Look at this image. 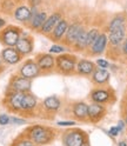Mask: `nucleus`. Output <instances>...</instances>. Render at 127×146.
Here are the masks:
<instances>
[{
  "mask_svg": "<svg viewBox=\"0 0 127 146\" xmlns=\"http://www.w3.org/2000/svg\"><path fill=\"white\" fill-rule=\"evenodd\" d=\"M119 132H120V130H119V127H118V126H114V127H112V129L110 130V134L113 135V137L118 135V134H119Z\"/></svg>",
  "mask_w": 127,
  "mask_h": 146,
  "instance_id": "nucleus-34",
  "label": "nucleus"
},
{
  "mask_svg": "<svg viewBox=\"0 0 127 146\" xmlns=\"http://www.w3.org/2000/svg\"><path fill=\"white\" fill-rule=\"evenodd\" d=\"M11 123H13V124H18V125H21V124H25L26 121H25L24 119H20V118L11 117Z\"/></svg>",
  "mask_w": 127,
  "mask_h": 146,
  "instance_id": "nucleus-33",
  "label": "nucleus"
},
{
  "mask_svg": "<svg viewBox=\"0 0 127 146\" xmlns=\"http://www.w3.org/2000/svg\"><path fill=\"white\" fill-rule=\"evenodd\" d=\"M10 123H11V117H8L7 114H0V125L5 126Z\"/></svg>",
  "mask_w": 127,
  "mask_h": 146,
  "instance_id": "nucleus-30",
  "label": "nucleus"
},
{
  "mask_svg": "<svg viewBox=\"0 0 127 146\" xmlns=\"http://www.w3.org/2000/svg\"><path fill=\"white\" fill-rule=\"evenodd\" d=\"M125 20L126 19H125L124 15H116V17H114L113 19L111 20L110 25H108V30H110V32H112V31H114L116 29H119V27L124 26L125 25Z\"/></svg>",
  "mask_w": 127,
  "mask_h": 146,
  "instance_id": "nucleus-27",
  "label": "nucleus"
},
{
  "mask_svg": "<svg viewBox=\"0 0 127 146\" xmlns=\"http://www.w3.org/2000/svg\"><path fill=\"white\" fill-rule=\"evenodd\" d=\"M57 67L60 72L62 73H71L73 72L77 62H75V57L74 56H69V54H62V56L58 57L57 60Z\"/></svg>",
  "mask_w": 127,
  "mask_h": 146,
  "instance_id": "nucleus-4",
  "label": "nucleus"
},
{
  "mask_svg": "<svg viewBox=\"0 0 127 146\" xmlns=\"http://www.w3.org/2000/svg\"><path fill=\"white\" fill-rule=\"evenodd\" d=\"M67 29H68V23L66 19L62 18V19L57 24V26L53 29V31L51 32V39L54 41H61L66 34Z\"/></svg>",
  "mask_w": 127,
  "mask_h": 146,
  "instance_id": "nucleus-12",
  "label": "nucleus"
},
{
  "mask_svg": "<svg viewBox=\"0 0 127 146\" xmlns=\"http://www.w3.org/2000/svg\"><path fill=\"white\" fill-rule=\"evenodd\" d=\"M64 143L66 146H84L87 143V135L81 130L66 131L64 134Z\"/></svg>",
  "mask_w": 127,
  "mask_h": 146,
  "instance_id": "nucleus-3",
  "label": "nucleus"
},
{
  "mask_svg": "<svg viewBox=\"0 0 127 146\" xmlns=\"http://www.w3.org/2000/svg\"><path fill=\"white\" fill-rule=\"evenodd\" d=\"M5 26H6V20L4 19V18L0 17V31H1Z\"/></svg>",
  "mask_w": 127,
  "mask_h": 146,
  "instance_id": "nucleus-36",
  "label": "nucleus"
},
{
  "mask_svg": "<svg viewBox=\"0 0 127 146\" xmlns=\"http://www.w3.org/2000/svg\"><path fill=\"white\" fill-rule=\"evenodd\" d=\"M37 106V98L30 92H25L21 102V111H32Z\"/></svg>",
  "mask_w": 127,
  "mask_h": 146,
  "instance_id": "nucleus-22",
  "label": "nucleus"
},
{
  "mask_svg": "<svg viewBox=\"0 0 127 146\" xmlns=\"http://www.w3.org/2000/svg\"><path fill=\"white\" fill-rule=\"evenodd\" d=\"M13 18L22 24H28L31 18H32V12H31V7L27 5H18L15 7V10L13 12Z\"/></svg>",
  "mask_w": 127,
  "mask_h": 146,
  "instance_id": "nucleus-7",
  "label": "nucleus"
},
{
  "mask_svg": "<svg viewBox=\"0 0 127 146\" xmlns=\"http://www.w3.org/2000/svg\"><path fill=\"white\" fill-rule=\"evenodd\" d=\"M122 51H124V53L127 56V38H126V40H125V44H124V46H122Z\"/></svg>",
  "mask_w": 127,
  "mask_h": 146,
  "instance_id": "nucleus-37",
  "label": "nucleus"
},
{
  "mask_svg": "<svg viewBox=\"0 0 127 146\" xmlns=\"http://www.w3.org/2000/svg\"><path fill=\"white\" fill-rule=\"evenodd\" d=\"M30 138L34 144L44 145L47 144L53 138V131L47 127H44L40 125H35L30 129Z\"/></svg>",
  "mask_w": 127,
  "mask_h": 146,
  "instance_id": "nucleus-1",
  "label": "nucleus"
},
{
  "mask_svg": "<svg viewBox=\"0 0 127 146\" xmlns=\"http://www.w3.org/2000/svg\"><path fill=\"white\" fill-rule=\"evenodd\" d=\"M15 50L19 52L21 56L30 54L33 51V41L30 36H20L18 42L15 44Z\"/></svg>",
  "mask_w": 127,
  "mask_h": 146,
  "instance_id": "nucleus-13",
  "label": "nucleus"
},
{
  "mask_svg": "<svg viewBox=\"0 0 127 146\" xmlns=\"http://www.w3.org/2000/svg\"><path fill=\"white\" fill-rule=\"evenodd\" d=\"M105 113H106V108L103 104L94 103L88 106V118H89V120H92L94 123L103 119Z\"/></svg>",
  "mask_w": 127,
  "mask_h": 146,
  "instance_id": "nucleus-10",
  "label": "nucleus"
},
{
  "mask_svg": "<svg viewBox=\"0 0 127 146\" xmlns=\"http://www.w3.org/2000/svg\"><path fill=\"white\" fill-rule=\"evenodd\" d=\"M124 126H125V121H122V120L119 121V125H118V127H119V130H120V131L124 129Z\"/></svg>",
  "mask_w": 127,
  "mask_h": 146,
  "instance_id": "nucleus-38",
  "label": "nucleus"
},
{
  "mask_svg": "<svg viewBox=\"0 0 127 146\" xmlns=\"http://www.w3.org/2000/svg\"><path fill=\"white\" fill-rule=\"evenodd\" d=\"M97 65L99 66V68H107L108 66H110V64H108V61L107 60H105V59H98L97 60Z\"/></svg>",
  "mask_w": 127,
  "mask_h": 146,
  "instance_id": "nucleus-32",
  "label": "nucleus"
},
{
  "mask_svg": "<svg viewBox=\"0 0 127 146\" xmlns=\"http://www.w3.org/2000/svg\"><path fill=\"white\" fill-rule=\"evenodd\" d=\"M1 67H3L1 66V59H0V70H1Z\"/></svg>",
  "mask_w": 127,
  "mask_h": 146,
  "instance_id": "nucleus-41",
  "label": "nucleus"
},
{
  "mask_svg": "<svg viewBox=\"0 0 127 146\" xmlns=\"http://www.w3.org/2000/svg\"><path fill=\"white\" fill-rule=\"evenodd\" d=\"M20 76L24 77V78H27V79H33L35 77L39 76L40 73V68L38 66V64L33 61V60H27L24 65L21 66L20 71Z\"/></svg>",
  "mask_w": 127,
  "mask_h": 146,
  "instance_id": "nucleus-6",
  "label": "nucleus"
},
{
  "mask_svg": "<svg viewBox=\"0 0 127 146\" xmlns=\"http://www.w3.org/2000/svg\"><path fill=\"white\" fill-rule=\"evenodd\" d=\"M14 146H35V144L31 140H19L14 144Z\"/></svg>",
  "mask_w": 127,
  "mask_h": 146,
  "instance_id": "nucleus-31",
  "label": "nucleus"
},
{
  "mask_svg": "<svg viewBox=\"0 0 127 146\" xmlns=\"http://www.w3.org/2000/svg\"><path fill=\"white\" fill-rule=\"evenodd\" d=\"M72 112L73 115L79 120H85L86 118H88V105L84 102L75 103L72 107Z\"/></svg>",
  "mask_w": 127,
  "mask_h": 146,
  "instance_id": "nucleus-19",
  "label": "nucleus"
},
{
  "mask_svg": "<svg viewBox=\"0 0 127 146\" xmlns=\"http://www.w3.org/2000/svg\"><path fill=\"white\" fill-rule=\"evenodd\" d=\"M47 13L45 12V11H38L37 13H35L32 18H31V20L28 23L30 25V29L34 30V31H40V29L42 27L44 23L46 21L47 19Z\"/></svg>",
  "mask_w": 127,
  "mask_h": 146,
  "instance_id": "nucleus-17",
  "label": "nucleus"
},
{
  "mask_svg": "<svg viewBox=\"0 0 127 146\" xmlns=\"http://www.w3.org/2000/svg\"><path fill=\"white\" fill-rule=\"evenodd\" d=\"M17 6H18L17 0H0V8H1V11L5 13L13 14Z\"/></svg>",
  "mask_w": 127,
  "mask_h": 146,
  "instance_id": "nucleus-26",
  "label": "nucleus"
},
{
  "mask_svg": "<svg viewBox=\"0 0 127 146\" xmlns=\"http://www.w3.org/2000/svg\"><path fill=\"white\" fill-rule=\"evenodd\" d=\"M24 92H12L7 96V106L12 111H21V102H22Z\"/></svg>",
  "mask_w": 127,
  "mask_h": 146,
  "instance_id": "nucleus-16",
  "label": "nucleus"
},
{
  "mask_svg": "<svg viewBox=\"0 0 127 146\" xmlns=\"http://www.w3.org/2000/svg\"><path fill=\"white\" fill-rule=\"evenodd\" d=\"M75 67H77V71H78L79 74H84V76L92 74V73L94 72V70H95L94 62L89 61V60H86V59H83V60L78 61Z\"/></svg>",
  "mask_w": 127,
  "mask_h": 146,
  "instance_id": "nucleus-21",
  "label": "nucleus"
},
{
  "mask_svg": "<svg viewBox=\"0 0 127 146\" xmlns=\"http://www.w3.org/2000/svg\"><path fill=\"white\" fill-rule=\"evenodd\" d=\"M42 104H44V107L46 110H48V111H57L61 105V102L56 96H51V97H47L45 99Z\"/></svg>",
  "mask_w": 127,
  "mask_h": 146,
  "instance_id": "nucleus-24",
  "label": "nucleus"
},
{
  "mask_svg": "<svg viewBox=\"0 0 127 146\" xmlns=\"http://www.w3.org/2000/svg\"><path fill=\"white\" fill-rule=\"evenodd\" d=\"M99 34H100V32H99L98 29H92L91 31L87 32V47L91 46V45L95 41V39L98 38Z\"/></svg>",
  "mask_w": 127,
  "mask_h": 146,
  "instance_id": "nucleus-28",
  "label": "nucleus"
},
{
  "mask_svg": "<svg viewBox=\"0 0 127 146\" xmlns=\"http://www.w3.org/2000/svg\"><path fill=\"white\" fill-rule=\"evenodd\" d=\"M38 66L40 68V71H44V72H48V71H52L56 66V59L54 57H52L51 54H41L38 58Z\"/></svg>",
  "mask_w": 127,
  "mask_h": 146,
  "instance_id": "nucleus-15",
  "label": "nucleus"
},
{
  "mask_svg": "<svg viewBox=\"0 0 127 146\" xmlns=\"http://www.w3.org/2000/svg\"><path fill=\"white\" fill-rule=\"evenodd\" d=\"M84 27L81 26V24L79 23H73L72 25H68V29L66 31V34L64 36V40L67 45H73L78 38V35L80 33V31L83 30Z\"/></svg>",
  "mask_w": 127,
  "mask_h": 146,
  "instance_id": "nucleus-9",
  "label": "nucleus"
},
{
  "mask_svg": "<svg viewBox=\"0 0 127 146\" xmlns=\"http://www.w3.org/2000/svg\"><path fill=\"white\" fill-rule=\"evenodd\" d=\"M92 79L94 83H97L99 85L106 84L107 81L110 80V72H107L105 68H97L92 73Z\"/></svg>",
  "mask_w": 127,
  "mask_h": 146,
  "instance_id": "nucleus-23",
  "label": "nucleus"
},
{
  "mask_svg": "<svg viewBox=\"0 0 127 146\" xmlns=\"http://www.w3.org/2000/svg\"><path fill=\"white\" fill-rule=\"evenodd\" d=\"M107 35L105 33H100L98 35V38L95 39V41L91 45V53L95 54V56H99V54L104 53L106 45H107Z\"/></svg>",
  "mask_w": 127,
  "mask_h": 146,
  "instance_id": "nucleus-14",
  "label": "nucleus"
},
{
  "mask_svg": "<svg viewBox=\"0 0 127 146\" xmlns=\"http://www.w3.org/2000/svg\"><path fill=\"white\" fill-rule=\"evenodd\" d=\"M125 35H126V27L124 25V26L119 27V29L110 32V35H108L107 38L110 40V44L112 46H118V45H120L122 42V40L125 39Z\"/></svg>",
  "mask_w": 127,
  "mask_h": 146,
  "instance_id": "nucleus-18",
  "label": "nucleus"
},
{
  "mask_svg": "<svg viewBox=\"0 0 127 146\" xmlns=\"http://www.w3.org/2000/svg\"><path fill=\"white\" fill-rule=\"evenodd\" d=\"M58 125L59 126H74L75 123L74 121H59Z\"/></svg>",
  "mask_w": 127,
  "mask_h": 146,
  "instance_id": "nucleus-35",
  "label": "nucleus"
},
{
  "mask_svg": "<svg viewBox=\"0 0 127 146\" xmlns=\"http://www.w3.org/2000/svg\"><path fill=\"white\" fill-rule=\"evenodd\" d=\"M73 46L77 51H81V50H85L87 47V32L85 31V29H83L80 31L78 38L75 40V42L73 44Z\"/></svg>",
  "mask_w": 127,
  "mask_h": 146,
  "instance_id": "nucleus-25",
  "label": "nucleus"
},
{
  "mask_svg": "<svg viewBox=\"0 0 127 146\" xmlns=\"http://www.w3.org/2000/svg\"><path fill=\"white\" fill-rule=\"evenodd\" d=\"M65 52V47L62 45H53V46L50 48V53H56V54H59V53H64Z\"/></svg>",
  "mask_w": 127,
  "mask_h": 146,
  "instance_id": "nucleus-29",
  "label": "nucleus"
},
{
  "mask_svg": "<svg viewBox=\"0 0 127 146\" xmlns=\"http://www.w3.org/2000/svg\"><path fill=\"white\" fill-rule=\"evenodd\" d=\"M119 146H127L125 141H119Z\"/></svg>",
  "mask_w": 127,
  "mask_h": 146,
  "instance_id": "nucleus-39",
  "label": "nucleus"
},
{
  "mask_svg": "<svg viewBox=\"0 0 127 146\" xmlns=\"http://www.w3.org/2000/svg\"><path fill=\"white\" fill-rule=\"evenodd\" d=\"M1 57H3V60L6 64H10V65H15V64H18L21 60V54L14 47L4 48L1 52Z\"/></svg>",
  "mask_w": 127,
  "mask_h": 146,
  "instance_id": "nucleus-11",
  "label": "nucleus"
},
{
  "mask_svg": "<svg viewBox=\"0 0 127 146\" xmlns=\"http://www.w3.org/2000/svg\"><path fill=\"white\" fill-rule=\"evenodd\" d=\"M91 98L94 103H98V104H105V103H108L111 99V93L110 91L107 90H104V88H98V90H94L92 91L91 93Z\"/></svg>",
  "mask_w": 127,
  "mask_h": 146,
  "instance_id": "nucleus-20",
  "label": "nucleus"
},
{
  "mask_svg": "<svg viewBox=\"0 0 127 146\" xmlns=\"http://www.w3.org/2000/svg\"><path fill=\"white\" fill-rule=\"evenodd\" d=\"M62 19V14L60 12H53L51 15L47 17L46 21L44 23L42 27L40 29V32L42 34H51L53 29L57 26V24Z\"/></svg>",
  "mask_w": 127,
  "mask_h": 146,
  "instance_id": "nucleus-8",
  "label": "nucleus"
},
{
  "mask_svg": "<svg viewBox=\"0 0 127 146\" xmlns=\"http://www.w3.org/2000/svg\"><path fill=\"white\" fill-rule=\"evenodd\" d=\"M32 87V83L31 79L24 78L21 76H17L14 78H12L11 84H10V88L12 90V92H30Z\"/></svg>",
  "mask_w": 127,
  "mask_h": 146,
  "instance_id": "nucleus-5",
  "label": "nucleus"
},
{
  "mask_svg": "<svg viewBox=\"0 0 127 146\" xmlns=\"http://www.w3.org/2000/svg\"><path fill=\"white\" fill-rule=\"evenodd\" d=\"M19 38H20V30L17 26H7L6 29H3L1 33H0V40L8 47H14Z\"/></svg>",
  "mask_w": 127,
  "mask_h": 146,
  "instance_id": "nucleus-2",
  "label": "nucleus"
},
{
  "mask_svg": "<svg viewBox=\"0 0 127 146\" xmlns=\"http://www.w3.org/2000/svg\"><path fill=\"white\" fill-rule=\"evenodd\" d=\"M17 1H24V0H17Z\"/></svg>",
  "mask_w": 127,
  "mask_h": 146,
  "instance_id": "nucleus-42",
  "label": "nucleus"
},
{
  "mask_svg": "<svg viewBox=\"0 0 127 146\" xmlns=\"http://www.w3.org/2000/svg\"><path fill=\"white\" fill-rule=\"evenodd\" d=\"M124 121H125V124L127 125V114H126V117H125V120H124Z\"/></svg>",
  "mask_w": 127,
  "mask_h": 146,
  "instance_id": "nucleus-40",
  "label": "nucleus"
}]
</instances>
